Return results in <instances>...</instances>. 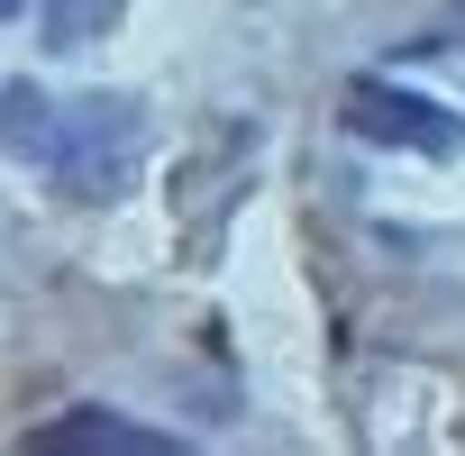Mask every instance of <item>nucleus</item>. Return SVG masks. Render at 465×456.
Wrapping results in <instances>:
<instances>
[{"label": "nucleus", "mask_w": 465, "mask_h": 456, "mask_svg": "<svg viewBox=\"0 0 465 456\" xmlns=\"http://www.w3.org/2000/svg\"><path fill=\"white\" fill-rule=\"evenodd\" d=\"M0 155L46 173L64 201H128L137 164H146V101L137 92L0 83Z\"/></svg>", "instance_id": "f257e3e1"}, {"label": "nucleus", "mask_w": 465, "mask_h": 456, "mask_svg": "<svg viewBox=\"0 0 465 456\" xmlns=\"http://www.w3.org/2000/svg\"><path fill=\"white\" fill-rule=\"evenodd\" d=\"M119 19H128V0H46V46H55V55H74V46L110 37Z\"/></svg>", "instance_id": "20e7f679"}, {"label": "nucleus", "mask_w": 465, "mask_h": 456, "mask_svg": "<svg viewBox=\"0 0 465 456\" xmlns=\"http://www.w3.org/2000/svg\"><path fill=\"white\" fill-rule=\"evenodd\" d=\"M347 137L447 164V155H465V110H456V101H429V92H401V83H383V74H365V83H347Z\"/></svg>", "instance_id": "f03ea898"}, {"label": "nucleus", "mask_w": 465, "mask_h": 456, "mask_svg": "<svg viewBox=\"0 0 465 456\" xmlns=\"http://www.w3.org/2000/svg\"><path fill=\"white\" fill-rule=\"evenodd\" d=\"M19 10H28V0H0V19H19Z\"/></svg>", "instance_id": "39448f33"}, {"label": "nucleus", "mask_w": 465, "mask_h": 456, "mask_svg": "<svg viewBox=\"0 0 465 456\" xmlns=\"http://www.w3.org/2000/svg\"><path fill=\"white\" fill-rule=\"evenodd\" d=\"M28 447H46V456H183V438H173V429L128 420V411H110V401H83V411H64V420L28 429Z\"/></svg>", "instance_id": "7ed1b4c3"}]
</instances>
